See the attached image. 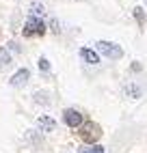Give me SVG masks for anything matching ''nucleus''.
I'll return each instance as SVG.
<instances>
[{
  "label": "nucleus",
  "instance_id": "f257e3e1",
  "mask_svg": "<svg viewBox=\"0 0 147 153\" xmlns=\"http://www.w3.org/2000/svg\"><path fill=\"white\" fill-rule=\"evenodd\" d=\"M98 52H102V56L106 58H121L123 56V50L119 48V43H112V41H98Z\"/></svg>",
  "mask_w": 147,
  "mask_h": 153
},
{
  "label": "nucleus",
  "instance_id": "f03ea898",
  "mask_svg": "<svg viewBox=\"0 0 147 153\" xmlns=\"http://www.w3.org/2000/svg\"><path fill=\"white\" fill-rule=\"evenodd\" d=\"M46 33V24L41 22L39 17H28L26 26H24V37H35V35H44Z\"/></svg>",
  "mask_w": 147,
  "mask_h": 153
},
{
  "label": "nucleus",
  "instance_id": "7ed1b4c3",
  "mask_svg": "<svg viewBox=\"0 0 147 153\" xmlns=\"http://www.w3.org/2000/svg\"><path fill=\"white\" fill-rule=\"evenodd\" d=\"M63 121H65L67 127H80V125H82V114H80L78 110L67 108L65 112H63Z\"/></svg>",
  "mask_w": 147,
  "mask_h": 153
},
{
  "label": "nucleus",
  "instance_id": "20e7f679",
  "mask_svg": "<svg viewBox=\"0 0 147 153\" xmlns=\"http://www.w3.org/2000/svg\"><path fill=\"white\" fill-rule=\"evenodd\" d=\"M28 78H30V71L28 69H17L13 74V78L9 80V84H11V86H24L28 82Z\"/></svg>",
  "mask_w": 147,
  "mask_h": 153
},
{
  "label": "nucleus",
  "instance_id": "39448f33",
  "mask_svg": "<svg viewBox=\"0 0 147 153\" xmlns=\"http://www.w3.org/2000/svg\"><path fill=\"white\" fill-rule=\"evenodd\" d=\"M80 58L85 60V63H89V65H98L100 63V54L95 50H91V48H82L80 50Z\"/></svg>",
  "mask_w": 147,
  "mask_h": 153
},
{
  "label": "nucleus",
  "instance_id": "423d86ee",
  "mask_svg": "<svg viewBox=\"0 0 147 153\" xmlns=\"http://www.w3.org/2000/svg\"><path fill=\"white\" fill-rule=\"evenodd\" d=\"M39 127L44 131H54L56 129V121L50 117H39Z\"/></svg>",
  "mask_w": 147,
  "mask_h": 153
},
{
  "label": "nucleus",
  "instance_id": "0eeeda50",
  "mask_svg": "<svg viewBox=\"0 0 147 153\" xmlns=\"http://www.w3.org/2000/svg\"><path fill=\"white\" fill-rule=\"evenodd\" d=\"M11 65V54L7 52V48H0V67Z\"/></svg>",
  "mask_w": 147,
  "mask_h": 153
},
{
  "label": "nucleus",
  "instance_id": "6e6552de",
  "mask_svg": "<svg viewBox=\"0 0 147 153\" xmlns=\"http://www.w3.org/2000/svg\"><path fill=\"white\" fill-rule=\"evenodd\" d=\"M78 153H104V147L102 145H91V147H82Z\"/></svg>",
  "mask_w": 147,
  "mask_h": 153
},
{
  "label": "nucleus",
  "instance_id": "1a4fd4ad",
  "mask_svg": "<svg viewBox=\"0 0 147 153\" xmlns=\"http://www.w3.org/2000/svg\"><path fill=\"white\" fill-rule=\"evenodd\" d=\"M37 65H39L41 71H50V60H48V58H39V60H37Z\"/></svg>",
  "mask_w": 147,
  "mask_h": 153
},
{
  "label": "nucleus",
  "instance_id": "9d476101",
  "mask_svg": "<svg viewBox=\"0 0 147 153\" xmlns=\"http://www.w3.org/2000/svg\"><path fill=\"white\" fill-rule=\"evenodd\" d=\"M134 15H136V19H139V22L143 24V11H141V7H136V9H134Z\"/></svg>",
  "mask_w": 147,
  "mask_h": 153
},
{
  "label": "nucleus",
  "instance_id": "9b49d317",
  "mask_svg": "<svg viewBox=\"0 0 147 153\" xmlns=\"http://www.w3.org/2000/svg\"><path fill=\"white\" fill-rule=\"evenodd\" d=\"M33 11H35V13H44V4H39V2H33Z\"/></svg>",
  "mask_w": 147,
  "mask_h": 153
}]
</instances>
